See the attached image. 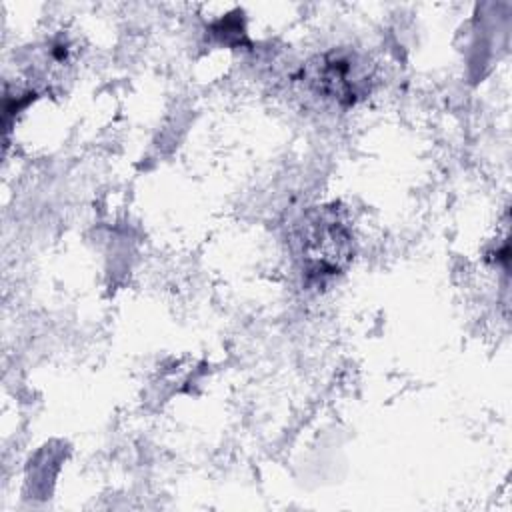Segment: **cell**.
<instances>
[{"label": "cell", "instance_id": "6da1fadb", "mask_svg": "<svg viewBox=\"0 0 512 512\" xmlns=\"http://www.w3.org/2000/svg\"><path fill=\"white\" fill-rule=\"evenodd\" d=\"M300 254L310 274H334L350 254V234L334 214L324 212L310 222L306 232L302 230Z\"/></svg>", "mask_w": 512, "mask_h": 512}, {"label": "cell", "instance_id": "7a4b0ae2", "mask_svg": "<svg viewBox=\"0 0 512 512\" xmlns=\"http://www.w3.org/2000/svg\"><path fill=\"white\" fill-rule=\"evenodd\" d=\"M310 84L326 98L354 104L368 92V76L354 56L334 54L310 66Z\"/></svg>", "mask_w": 512, "mask_h": 512}]
</instances>
